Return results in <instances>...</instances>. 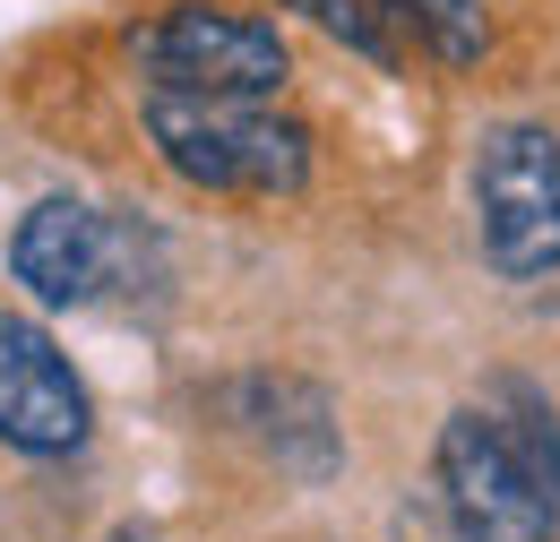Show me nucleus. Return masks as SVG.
<instances>
[{"label":"nucleus","instance_id":"obj_6","mask_svg":"<svg viewBox=\"0 0 560 542\" xmlns=\"http://www.w3.org/2000/svg\"><path fill=\"white\" fill-rule=\"evenodd\" d=\"M113 259H121V233L95 215L86 199H35L9 233V275L44 302V310H78L113 284Z\"/></svg>","mask_w":560,"mask_h":542},{"label":"nucleus","instance_id":"obj_1","mask_svg":"<svg viewBox=\"0 0 560 542\" xmlns=\"http://www.w3.org/2000/svg\"><path fill=\"white\" fill-rule=\"evenodd\" d=\"M440 499L457 542H552L560 526V422L526 379L440 422Z\"/></svg>","mask_w":560,"mask_h":542},{"label":"nucleus","instance_id":"obj_2","mask_svg":"<svg viewBox=\"0 0 560 542\" xmlns=\"http://www.w3.org/2000/svg\"><path fill=\"white\" fill-rule=\"evenodd\" d=\"M147 138L155 155L224 199H293L311 181V130L277 121L268 104H233V95H147Z\"/></svg>","mask_w":560,"mask_h":542},{"label":"nucleus","instance_id":"obj_4","mask_svg":"<svg viewBox=\"0 0 560 542\" xmlns=\"http://www.w3.org/2000/svg\"><path fill=\"white\" fill-rule=\"evenodd\" d=\"M475 233L517 284L560 268V138L544 121H500L475 146Z\"/></svg>","mask_w":560,"mask_h":542},{"label":"nucleus","instance_id":"obj_3","mask_svg":"<svg viewBox=\"0 0 560 542\" xmlns=\"http://www.w3.org/2000/svg\"><path fill=\"white\" fill-rule=\"evenodd\" d=\"M130 61L147 69V95H233V104H268L293 78V52L268 17L208 0H182L147 35H130Z\"/></svg>","mask_w":560,"mask_h":542},{"label":"nucleus","instance_id":"obj_7","mask_svg":"<svg viewBox=\"0 0 560 542\" xmlns=\"http://www.w3.org/2000/svg\"><path fill=\"white\" fill-rule=\"evenodd\" d=\"M388 17V35H415L440 69H475L491 52V17L483 0H371Z\"/></svg>","mask_w":560,"mask_h":542},{"label":"nucleus","instance_id":"obj_5","mask_svg":"<svg viewBox=\"0 0 560 542\" xmlns=\"http://www.w3.org/2000/svg\"><path fill=\"white\" fill-rule=\"evenodd\" d=\"M86 388H78L70 353L44 337L35 319L0 310V439L18 457H70L86 439Z\"/></svg>","mask_w":560,"mask_h":542},{"label":"nucleus","instance_id":"obj_8","mask_svg":"<svg viewBox=\"0 0 560 542\" xmlns=\"http://www.w3.org/2000/svg\"><path fill=\"white\" fill-rule=\"evenodd\" d=\"M277 9H302L319 35H337L346 52H362V61H397V35H388V17L371 9V0H277Z\"/></svg>","mask_w":560,"mask_h":542}]
</instances>
